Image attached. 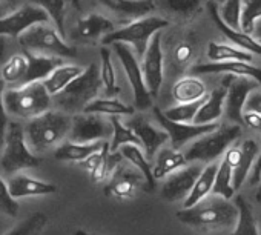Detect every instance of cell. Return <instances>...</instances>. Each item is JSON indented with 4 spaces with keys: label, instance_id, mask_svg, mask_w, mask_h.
<instances>
[{
    "label": "cell",
    "instance_id": "c3c4849f",
    "mask_svg": "<svg viewBox=\"0 0 261 235\" xmlns=\"http://www.w3.org/2000/svg\"><path fill=\"white\" fill-rule=\"evenodd\" d=\"M194 57V46L189 42H181L174 49V59L177 65H186Z\"/></svg>",
    "mask_w": 261,
    "mask_h": 235
},
{
    "label": "cell",
    "instance_id": "52a82bcc",
    "mask_svg": "<svg viewBox=\"0 0 261 235\" xmlns=\"http://www.w3.org/2000/svg\"><path fill=\"white\" fill-rule=\"evenodd\" d=\"M166 27H169V20H166V19L142 17V19L130 22L129 25H126L120 30H115L109 34H106L101 39V43L112 45L115 42H121V43L133 45L137 53V57H143L149 46L152 36Z\"/></svg>",
    "mask_w": 261,
    "mask_h": 235
},
{
    "label": "cell",
    "instance_id": "7bdbcfd3",
    "mask_svg": "<svg viewBox=\"0 0 261 235\" xmlns=\"http://www.w3.org/2000/svg\"><path fill=\"white\" fill-rule=\"evenodd\" d=\"M48 223V217L43 212H34L23 221L16 224L5 235H37Z\"/></svg>",
    "mask_w": 261,
    "mask_h": 235
},
{
    "label": "cell",
    "instance_id": "9a60e30c",
    "mask_svg": "<svg viewBox=\"0 0 261 235\" xmlns=\"http://www.w3.org/2000/svg\"><path fill=\"white\" fill-rule=\"evenodd\" d=\"M203 168L200 165L183 166L172 172L168 180L162 186V197L168 201H180L186 200L191 194L197 178L200 177Z\"/></svg>",
    "mask_w": 261,
    "mask_h": 235
},
{
    "label": "cell",
    "instance_id": "9f6ffc18",
    "mask_svg": "<svg viewBox=\"0 0 261 235\" xmlns=\"http://www.w3.org/2000/svg\"><path fill=\"white\" fill-rule=\"evenodd\" d=\"M255 198H256V201L261 203V181L258 183V191H256V194H255Z\"/></svg>",
    "mask_w": 261,
    "mask_h": 235
},
{
    "label": "cell",
    "instance_id": "bcb514c9",
    "mask_svg": "<svg viewBox=\"0 0 261 235\" xmlns=\"http://www.w3.org/2000/svg\"><path fill=\"white\" fill-rule=\"evenodd\" d=\"M241 5L243 0H226L221 7V19L233 30H241Z\"/></svg>",
    "mask_w": 261,
    "mask_h": 235
},
{
    "label": "cell",
    "instance_id": "d590c367",
    "mask_svg": "<svg viewBox=\"0 0 261 235\" xmlns=\"http://www.w3.org/2000/svg\"><path fill=\"white\" fill-rule=\"evenodd\" d=\"M212 194L214 195H220V197L227 198V200H230L233 197V194H235L233 169H232L230 163L226 159H223V162L218 165V171H217V175H215Z\"/></svg>",
    "mask_w": 261,
    "mask_h": 235
},
{
    "label": "cell",
    "instance_id": "3957f363",
    "mask_svg": "<svg viewBox=\"0 0 261 235\" xmlns=\"http://www.w3.org/2000/svg\"><path fill=\"white\" fill-rule=\"evenodd\" d=\"M101 85L103 82H101L100 69L95 63H91L63 91H60L53 97L63 112L80 114L92 100H95Z\"/></svg>",
    "mask_w": 261,
    "mask_h": 235
},
{
    "label": "cell",
    "instance_id": "f6af8a7d",
    "mask_svg": "<svg viewBox=\"0 0 261 235\" xmlns=\"http://www.w3.org/2000/svg\"><path fill=\"white\" fill-rule=\"evenodd\" d=\"M20 212V204L19 201L10 194L8 183L4 181L0 177V214H4L10 218H17Z\"/></svg>",
    "mask_w": 261,
    "mask_h": 235
},
{
    "label": "cell",
    "instance_id": "ac0fdd59",
    "mask_svg": "<svg viewBox=\"0 0 261 235\" xmlns=\"http://www.w3.org/2000/svg\"><path fill=\"white\" fill-rule=\"evenodd\" d=\"M143 175L130 171L127 168H123L121 165L115 169V172L111 175L108 185L105 186V194L108 197H115L120 200L130 198L134 195L136 189L142 185Z\"/></svg>",
    "mask_w": 261,
    "mask_h": 235
},
{
    "label": "cell",
    "instance_id": "1f68e13d",
    "mask_svg": "<svg viewBox=\"0 0 261 235\" xmlns=\"http://www.w3.org/2000/svg\"><path fill=\"white\" fill-rule=\"evenodd\" d=\"M204 83L197 77H185L180 79L172 88V97L178 103H189L200 100L206 95Z\"/></svg>",
    "mask_w": 261,
    "mask_h": 235
},
{
    "label": "cell",
    "instance_id": "5bb4252c",
    "mask_svg": "<svg viewBox=\"0 0 261 235\" xmlns=\"http://www.w3.org/2000/svg\"><path fill=\"white\" fill-rule=\"evenodd\" d=\"M142 71L149 92L152 94V97H157L163 83V53L160 31L155 33L149 42V46L143 56Z\"/></svg>",
    "mask_w": 261,
    "mask_h": 235
},
{
    "label": "cell",
    "instance_id": "6da1fadb",
    "mask_svg": "<svg viewBox=\"0 0 261 235\" xmlns=\"http://www.w3.org/2000/svg\"><path fill=\"white\" fill-rule=\"evenodd\" d=\"M238 217L240 211L237 203H232L220 195H215L211 200H201L200 203L177 212V218L183 224L201 230H221L235 227Z\"/></svg>",
    "mask_w": 261,
    "mask_h": 235
},
{
    "label": "cell",
    "instance_id": "ab89813d",
    "mask_svg": "<svg viewBox=\"0 0 261 235\" xmlns=\"http://www.w3.org/2000/svg\"><path fill=\"white\" fill-rule=\"evenodd\" d=\"M31 4L43 8L49 19L54 22V27L60 33V36L65 39V13H66V5L71 4V0H31Z\"/></svg>",
    "mask_w": 261,
    "mask_h": 235
},
{
    "label": "cell",
    "instance_id": "ffe728a7",
    "mask_svg": "<svg viewBox=\"0 0 261 235\" xmlns=\"http://www.w3.org/2000/svg\"><path fill=\"white\" fill-rule=\"evenodd\" d=\"M127 126L139 136V139L142 142V146L145 149V154L148 155L149 160L155 155L159 148L166 140H169V134L165 129L154 128L149 122H146L143 117H140V115L130 120Z\"/></svg>",
    "mask_w": 261,
    "mask_h": 235
},
{
    "label": "cell",
    "instance_id": "f1b7e54d",
    "mask_svg": "<svg viewBox=\"0 0 261 235\" xmlns=\"http://www.w3.org/2000/svg\"><path fill=\"white\" fill-rule=\"evenodd\" d=\"M108 142V140H106ZM105 142H92V143H75V142H68L60 145L56 149L54 157L60 162H83L94 152L100 151L103 148Z\"/></svg>",
    "mask_w": 261,
    "mask_h": 235
},
{
    "label": "cell",
    "instance_id": "b9f144b4",
    "mask_svg": "<svg viewBox=\"0 0 261 235\" xmlns=\"http://www.w3.org/2000/svg\"><path fill=\"white\" fill-rule=\"evenodd\" d=\"M100 74H101V82L105 86L106 97H115L120 92V88L115 83V71L111 59V51L108 48L100 49Z\"/></svg>",
    "mask_w": 261,
    "mask_h": 235
},
{
    "label": "cell",
    "instance_id": "603a6c76",
    "mask_svg": "<svg viewBox=\"0 0 261 235\" xmlns=\"http://www.w3.org/2000/svg\"><path fill=\"white\" fill-rule=\"evenodd\" d=\"M112 31H115V28L109 19L100 14H88L77 22L72 37L79 42L88 43V42H95L101 34L105 33L109 34Z\"/></svg>",
    "mask_w": 261,
    "mask_h": 235
},
{
    "label": "cell",
    "instance_id": "d6986e66",
    "mask_svg": "<svg viewBox=\"0 0 261 235\" xmlns=\"http://www.w3.org/2000/svg\"><path fill=\"white\" fill-rule=\"evenodd\" d=\"M217 72L250 77L261 85V69L256 66H252L250 62H241V60L211 62V63H201L192 68V74H217Z\"/></svg>",
    "mask_w": 261,
    "mask_h": 235
},
{
    "label": "cell",
    "instance_id": "f907efd6",
    "mask_svg": "<svg viewBox=\"0 0 261 235\" xmlns=\"http://www.w3.org/2000/svg\"><path fill=\"white\" fill-rule=\"evenodd\" d=\"M244 111H252V112L261 114V92L249 94V97L244 103Z\"/></svg>",
    "mask_w": 261,
    "mask_h": 235
},
{
    "label": "cell",
    "instance_id": "680465c9",
    "mask_svg": "<svg viewBox=\"0 0 261 235\" xmlns=\"http://www.w3.org/2000/svg\"><path fill=\"white\" fill-rule=\"evenodd\" d=\"M71 4L74 5L75 10H80V8H82V7H80V0H71Z\"/></svg>",
    "mask_w": 261,
    "mask_h": 235
},
{
    "label": "cell",
    "instance_id": "836d02e7",
    "mask_svg": "<svg viewBox=\"0 0 261 235\" xmlns=\"http://www.w3.org/2000/svg\"><path fill=\"white\" fill-rule=\"evenodd\" d=\"M83 112L88 114H108V115H133L136 112L134 106H129L126 103H121L115 97H106V98H95L92 100Z\"/></svg>",
    "mask_w": 261,
    "mask_h": 235
},
{
    "label": "cell",
    "instance_id": "83f0119b",
    "mask_svg": "<svg viewBox=\"0 0 261 235\" xmlns=\"http://www.w3.org/2000/svg\"><path fill=\"white\" fill-rule=\"evenodd\" d=\"M159 7L180 23H188L195 19L201 10L203 0H155Z\"/></svg>",
    "mask_w": 261,
    "mask_h": 235
},
{
    "label": "cell",
    "instance_id": "f546056e",
    "mask_svg": "<svg viewBox=\"0 0 261 235\" xmlns=\"http://www.w3.org/2000/svg\"><path fill=\"white\" fill-rule=\"evenodd\" d=\"M218 165L217 163H209L206 168H203V171H201L200 177L197 178L191 194L185 200V207H191V206L200 203L201 200H204L209 195V192H212L215 175H217V171H218Z\"/></svg>",
    "mask_w": 261,
    "mask_h": 235
},
{
    "label": "cell",
    "instance_id": "4316f807",
    "mask_svg": "<svg viewBox=\"0 0 261 235\" xmlns=\"http://www.w3.org/2000/svg\"><path fill=\"white\" fill-rule=\"evenodd\" d=\"M258 157V145L255 140H244L243 145L240 146V157L238 162L235 163L233 169V188L235 191L241 188V185L246 181L249 171L253 168L255 162Z\"/></svg>",
    "mask_w": 261,
    "mask_h": 235
},
{
    "label": "cell",
    "instance_id": "91938a15",
    "mask_svg": "<svg viewBox=\"0 0 261 235\" xmlns=\"http://www.w3.org/2000/svg\"><path fill=\"white\" fill-rule=\"evenodd\" d=\"M220 2H221V0H220Z\"/></svg>",
    "mask_w": 261,
    "mask_h": 235
},
{
    "label": "cell",
    "instance_id": "816d5d0a",
    "mask_svg": "<svg viewBox=\"0 0 261 235\" xmlns=\"http://www.w3.org/2000/svg\"><path fill=\"white\" fill-rule=\"evenodd\" d=\"M261 180V152L258 154L256 157V162L253 165V171H252V175H250V185H258Z\"/></svg>",
    "mask_w": 261,
    "mask_h": 235
},
{
    "label": "cell",
    "instance_id": "6f0895ef",
    "mask_svg": "<svg viewBox=\"0 0 261 235\" xmlns=\"http://www.w3.org/2000/svg\"><path fill=\"white\" fill-rule=\"evenodd\" d=\"M74 235H94V233L86 232V230H83V229H79V230H75V232H74Z\"/></svg>",
    "mask_w": 261,
    "mask_h": 235
},
{
    "label": "cell",
    "instance_id": "8992f818",
    "mask_svg": "<svg viewBox=\"0 0 261 235\" xmlns=\"http://www.w3.org/2000/svg\"><path fill=\"white\" fill-rule=\"evenodd\" d=\"M241 136V125H220L217 129L198 137V140L188 149V162H203L212 163L220 155L226 154L230 145Z\"/></svg>",
    "mask_w": 261,
    "mask_h": 235
},
{
    "label": "cell",
    "instance_id": "f5cc1de1",
    "mask_svg": "<svg viewBox=\"0 0 261 235\" xmlns=\"http://www.w3.org/2000/svg\"><path fill=\"white\" fill-rule=\"evenodd\" d=\"M16 0H0V19L14 11Z\"/></svg>",
    "mask_w": 261,
    "mask_h": 235
},
{
    "label": "cell",
    "instance_id": "e0dca14e",
    "mask_svg": "<svg viewBox=\"0 0 261 235\" xmlns=\"http://www.w3.org/2000/svg\"><path fill=\"white\" fill-rule=\"evenodd\" d=\"M105 8L118 17V20L130 22L145 17L157 7L154 0H97Z\"/></svg>",
    "mask_w": 261,
    "mask_h": 235
},
{
    "label": "cell",
    "instance_id": "7a4b0ae2",
    "mask_svg": "<svg viewBox=\"0 0 261 235\" xmlns=\"http://www.w3.org/2000/svg\"><path fill=\"white\" fill-rule=\"evenodd\" d=\"M72 126V117L60 111H46L30 122L25 126V137L28 146L34 152H43L57 143H60L66 136H69Z\"/></svg>",
    "mask_w": 261,
    "mask_h": 235
},
{
    "label": "cell",
    "instance_id": "9c48e42d",
    "mask_svg": "<svg viewBox=\"0 0 261 235\" xmlns=\"http://www.w3.org/2000/svg\"><path fill=\"white\" fill-rule=\"evenodd\" d=\"M112 48H114L117 57L120 59L121 66H123V69L127 75V80L130 83V88H133L134 108L139 111L149 109L152 106V94L149 92V89L146 86L143 71H142V66L139 65L136 54L130 51L127 43L115 42V43H112Z\"/></svg>",
    "mask_w": 261,
    "mask_h": 235
},
{
    "label": "cell",
    "instance_id": "d6a6232c",
    "mask_svg": "<svg viewBox=\"0 0 261 235\" xmlns=\"http://www.w3.org/2000/svg\"><path fill=\"white\" fill-rule=\"evenodd\" d=\"M82 72H83V69L77 65H60L43 80V83H45L48 92L51 95H56L60 91H63Z\"/></svg>",
    "mask_w": 261,
    "mask_h": 235
},
{
    "label": "cell",
    "instance_id": "db71d44e",
    "mask_svg": "<svg viewBox=\"0 0 261 235\" xmlns=\"http://www.w3.org/2000/svg\"><path fill=\"white\" fill-rule=\"evenodd\" d=\"M252 36H253V39L261 45V17L255 22V28H253Z\"/></svg>",
    "mask_w": 261,
    "mask_h": 235
},
{
    "label": "cell",
    "instance_id": "74e56055",
    "mask_svg": "<svg viewBox=\"0 0 261 235\" xmlns=\"http://www.w3.org/2000/svg\"><path fill=\"white\" fill-rule=\"evenodd\" d=\"M235 203L238 206L240 217H238V221H237V226H235L233 232L229 233V235H259L250 204L241 195H238L235 198Z\"/></svg>",
    "mask_w": 261,
    "mask_h": 235
},
{
    "label": "cell",
    "instance_id": "7c38bea8",
    "mask_svg": "<svg viewBox=\"0 0 261 235\" xmlns=\"http://www.w3.org/2000/svg\"><path fill=\"white\" fill-rule=\"evenodd\" d=\"M227 85V95L224 100V112L227 119L232 123L243 125V112H244V103L249 97V94L261 86L256 80L250 77H243V75H232L224 80Z\"/></svg>",
    "mask_w": 261,
    "mask_h": 235
},
{
    "label": "cell",
    "instance_id": "277c9868",
    "mask_svg": "<svg viewBox=\"0 0 261 235\" xmlns=\"http://www.w3.org/2000/svg\"><path fill=\"white\" fill-rule=\"evenodd\" d=\"M42 163L43 159L33 154L31 148L28 146L25 137V126L17 122H10L5 136L4 151L2 155H0V168H2L4 174L14 175L22 169L39 168Z\"/></svg>",
    "mask_w": 261,
    "mask_h": 235
},
{
    "label": "cell",
    "instance_id": "e575fe53",
    "mask_svg": "<svg viewBox=\"0 0 261 235\" xmlns=\"http://www.w3.org/2000/svg\"><path fill=\"white\" fill-rule=\"evenodd\" d=\"M111 123H112V137L109 142V148L112 152H117L123 145H139V146H142L139 136L129 126L123 125L121 120L118 119V115L112 117Z\"/></svg>",
    "mask_w": 261,
    "mask_h": 235
},
{
    "label": "cell",
    "instance_id": "d4e9b609",
    "mask_svg": "<svg viewBox=\"0 0 261 235\" xmlns=\"http://www.w3.org/2000/svg\"><path fill=\"white\" fill-rule=\"evenodd\" d=\"M27 57H28V69L27 75L23 79V83H31V82H42L45 80L57 66L63 65L60 57L54 56H37L30 49H23Z\"/></svg>",
    "mask_w": 261,
    "mask_h": 235
},
{
    "label": "cell",
    "instance_id": "44dd1931",
    "mask_svg": "<svg viewBox=\"0 0 261 235\" xmlns=\"http://www.w3.org/2000/svg\"><path fill=\"white\" fill-rule=\"evenodd\" d=\"M8 189L16 200L25 197H36V195H49L57 192V186L54 183L42 181L25 174L13 175L8 180Z\"/></svg>",
    "mask_w": 261,
    "mask_h": 235
},
{
    "label": "cell",
    "instance_id": "f35d334b",
    "mask_svg": "<svg viewBox=\"0 0 261 235\" xmlns=\"http://www.w3.org/2000/svg\"><path fill=\"white\" fill-rule=\"evenodd\" d=\"M28 69V57L25 51L14 54L10 57V60L2 68V79L7 83H17L19 86L23 83V79L27 75Z\"/></svg>",
    "mask_w": 261,
    "mask_h": 235
},
{
    "label": "cell",
    "instance_id": "ee69618b",
    "mask_svg": "<svg viewBox=\"0 0 261 235\" xmlns=\"http://www.w3.org/2000/svg\"><path fill=\"white\" fill-rule=\"evenodd\" d=\"M259 17H261V0H243L241 31L252 36L255 22Z\"/></svg>",
    "mask_w": 261,
    "mask_h": 235
},
{
    "label": "cell",
    "instance_id": "30bf717a",
    "mask_svg": "<svg viewBox=\"0 0 261 235\" xmlns=\"http://www.w3.org/2000/svg\"><path fill=\"white\" fill-rule=\"evenodd\" d=\"M112 137V123L105 122L98 114L80 112L72 117L69 140L75 143L106 142Z\"/></svg>",
    "mask_w": 261,
    "mask_h": 235
},
{
    "label": "cell",
    "instance_id": "7dc6e473",
    "mask_svg": "<svg viewBox=\"0 0 261 235\" xmlns=\"http://www.w3.org/2000/svg\"><path fill=\"white\" fill-rule=\"evenodd\" d=\"M5 85L7 82L0 77V149L4 148L5 143V136H7V129H8V111L5 106Z\"/></svg>",
    "mask_w": 261,
    "mask_h": 235
},
{
    "label": "cell",
    "instance_id": "cb8c5ba5",
    "mask_svg": "<svg viewBox=\"0 0 261 235\" xmlns=\"http://www.w3.org/2000/svg\"><path fill=\"white\" fill-rule=\"evenodd\" d=\"M227 95V85L226 82H223L220 86H217L206 98V101L201 105V108L198 109L194 123L197 125H207V123H215L221 114H223V106H224V100Z\"/></svg>",
    "mask_w": 261,
    "mask_h": 235
},
{
    "label": "cell",
    "instance_id": "ba28073f",
    "mask_svg": "<svg viewBox=\"0 0 261 235\" xmlns=\"http://www.w3.org/2000/svg\"><path fill=\"white\" fill-rule=\"evenodd\" d=\"M23 49H30L33 53H42L54 57H68L74 59L77 56V49L65 43V39L60 36L56 27H49L45 23H36L28 31H25L19 37Z\"/></svg>",
    "mask_w": 261,
    "mask_h": 235
},
{
    "label": "cell",
    "instance_id": "681fc988",
    "mask_svg": "<svg viewBox=\"0 0 261 235\" xmlns=\"http://www.w3.org/2000/svg\"><path fill=\"white\" fill-rule=\"evenodd\" d=\"M243 120L249 128H252L255 131H261V114H256L252 111H244Z\"/></svg>",
    "mask_w": 261,
    "mask_h": 235
},
{
    "label": "cell",
    "instance_id": "4fadbf2b",
    "mask_svg": "<svg viewBox=\"0 0 261 235\" xmlns=\"http://www.w3.org/2000/svg\"><path fill=\"white\" fill-rule=\"evenodd\" d=\"M154 114L157 122L162 125V128L169 134V140L174 149H180L183 148L189 140L192 139H198L214 129H217L220 125L215 123H207V125H197V123H180V122H174L169 120L168 117L159 109L154 108Z\"/></svg>",
    "mask_w": 261,
    "mask_h": 235
},
{
    "label": "cell",
    "instance_id": "2e32d148",
    "mask_svg": "<svg viewBox=\"0 0 261 235\" xmlns=\"http://www.w3.org/2000/svg\"><path fill=\"white\" fill-rule=\"evenodd\" d=\"M121 160L123 155L118 151L112 152L109 148V142H105L103 148L89 155L86 160L80 162V166L88 171L92 183H100L106 178H111L115 169L121 165Z\"/></svg>",
    "mask_w": 261,
    "mask_h": 235
},
{
    "label": "cell",
    "instance_id": "5b68a950",
    "mask_svg": "<svg viewBox=\"0 0 261 235\" xmlns=\"http://www.w3.org/2000/svg\"><path fill=\"white\" fill-rule=\"evenodd\" d=\"M51 97L43 82H31L5 91V106L11 115L34 119L49 111Z\"/></svg>",
    "mask_w": 261,
    "mask_h": 235
},
{
    "label": "cell",
    "instance_id": "60d3db41",
    "mask_svg": "<svg viewBox=\"0 0 261 235\" xmlns=\"http://www.w3.org/2000/svg\"><path fill=\"white\" fill-rule=\"evenodd\" d=\"M207 94L195 101H189V103H178L174 108H169L166 111H163V114L168 117L169 120L174 122H180V123H194L195 120V115L198 112V109L201 108V105L206 101Z\"/></svg>",
    "mask_w": 261,
    "mask_h": 235
},
{
    "label": "cell",
    "instance_id": "4dcf8cb0",
    "mask_svg": "<svg viewBox=\"0 0 261 235\" xmlns=\"http://www.w3.org/2000/svg\"><path fill=\"white\" fill-rule=\"evenodd\" d=\"M186 155L183 152H180L178 149L174 148H165L162 151H159V155L155 159V165H154V177L159 178H165L168 175H171L172 172H175L177 169L183 168L186 165Z\"/></svg>",
    "mask_w": 261,
    "mask_h": 235
},
{
    "label": "cell",
    "instance_id": "11a10c76",
    "mask_svg": "<svg viewBox=\"0 0 261 235\" xmlns=\"http://www.w3.org/2000/svg\"><path fill=\"white\" fill-rule=\"evenodd\" d=\"M4 53H5V39L0 37V60L4 57Z\"/></svg>",
    "mask_w": 261,
    "mask_h": 235
},
{
    "label": "cell",
    "instance_id": "7402d4cb",
    "mask_svg": "<svg viewBox=\"0 0 261 235\" xmlns=\"http://www.w3.org/2000/svg\"><path fill=\"white\" fill-rule=\"evenodd\" d=\"M207 11H209V16H211V19L214 20V23H215V27L235 45V46H238V48H241V49H244V51H249V53H252V54H259L261 56V45L253 39V36H250V34H246V33H243L241 30H233V28H230L223 19H221V16H220V13H218V8H217V4L215 2H209L207 4Z\"/></svg>",
    "mask_w": 261,
    "mask_h": 235
},
{
    "label": "cell",
    "instance_id": "8d00e7d4",
    "mask_svg": "<svg viewBox=\"0 0 261 235\" xmlns=\"http://www.w3.org/2000/svg\"><path fill=\"white\" fill-rule=\"evenodd\" d=\"M207 57L212 62H227V60H241V62H250L252 53L238 49L235 46L223 45L218 42H211L207 45Z\"/></svg>",
    "mask_w": 261,
    "mask_h": 235
},
{
    "label": "cell",
    "instance_id": "8fae6325",
    "mask_svg": "<svg viewBox=\"0 0 261 235\" xmlns=\"http://www.w3.org/2000/svg\"><path fill=\"white\" fill-rule=\"evenodd\" d=\"M48 23V13L37 5H23L0 19V37L19 39L36 23Z\"/></svg>",
    "mask_w": 261,
    "mask_h": 235
},
{
    "label": "cell",
    "instance_id": "484cf974",
    "mask_svg": "<svg viewBox=\"0 0 261 235\" xmlns=\"http://www.w3.org/2000/svg\"><path fill=\"white\" fill-rule=\"evenodd\" d=\"M118 152L123 155L124 160H127L130 165L142 172V175L145 177V191L152 192L155 189L157 178L154 177V169L149 165L145 149H142V146H139V145H123L118 149Z\"/></svg>",
    "mask_w": 261,
    "mask_h": 235
}]
</instances>
